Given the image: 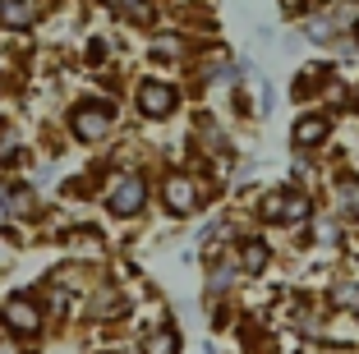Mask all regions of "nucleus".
I'll use <instances>...</instances> for the list:
<instances>
[{
	"label": "nucleus",
	"mask_w": 359,
	"mask_h": 354,
	"mask_svg": "<svg viewBox=\"0 0 359 354\" xmlns=\"http://www.w3.org/2000/svg\"><path fill=\"white\" fill-rule=\"evenodd\" d=\"M143 203H148V184L138 175H120L116 189H111V198H106V207L116 212V217H134V212H143Z\"/></svg>",
	"instance_id": "nucleus-1"
},
{
	"label": "nucleus",
	"mask_w": 359,
	"mask_h": 354,
	"mask_svg": "<svg viewBox=\"0 0 359 354\" xmlns=\"http://www.w3.org/2000/svg\"><path fill=\"white\" fill-rule=\"evenodd\" d=\"M0 318H5V327L10 332H42V308L32 299H23V294H14V299H5V308H0Z\"/></svg>",
	"instance_id": "nucleus-2"
},
{
	"label": "nucleus",
	"mask_w": 359,
	"mask_h": 354,
	"mask_svg": "<svg viewBox=\"0 0 359 354\" xmlns=\"http://www.w3.org/2000/svg\"><path fill=\"white\" fill-rule=\"evenodd\" d=\"M138 111L152 115V120L170 115V111H175V88H170V83H157V79L138 83Z\"/></svg>",
	"instance_id": "nucleus-3"
},
{
	"label": "nucleus",
	"mask_w": 359,
	"mask_h": 354,
	"mask_svg": "<svg viewBox=\"0 0 359 354\" xmlns=\"http://www.w3.org/2000/svg\"><path fill=\"white\" fill-rule=\"evenodd\" d=\"M69 125H74V134L83 138V143H97V138H106V129H111V106H79Z\"/></svg>",
	"instance_id": "nucleus-4"
},
{
	"label": "nucleus",
	"mask_w": 359,
	"mask_h": 354,
	"mask_svg": "<svg viewBox=\"0 0 359 354\" xmlns=\"http://www.w3.org/2000/svg\"><path fill=\"white\" fill-rule=\"evenodd\" d=\"M166 207L180 212V217H189V212L198 207V189H194V179H184V175L166 179Z\"/></svg>",
	"instance_id": "nucleus-5"
},
{
	"label": "nucleus",
	"mask_w": 359,
	"mask_h": 354,
	"mask_svg": "<svg viewBox=\"0 0 359 354\" xmlns=\"http://www.w3.org/2000/svg\"><path fill=\"white\" fill-rule=\"evenodd\" d=\"M318 138H327V115H309V120L295 125V143L299 147H313Z\"/></svg>",
	"instance_id": "nucleus-6"
},
{
	"label": "nucleus",
	"mask_w": 359,
	"mask_h": 354,
	"mask_svg": "<svg viewBox=\"0 0 359 354\" xmlns=\"http://www.w3.org/2000/svg\"><path fill=\"white\" fill-rule=\"evenodd\" d=\"M0 23L28 28V23H32V5H28V0H0Z\"/></svg>",
	"instance_id": "nucleus-7"
},
{
	"label": "nucleus",
	"mask_w": 359,
	"mask_h": 354,
	"mask_svg": "<svg viewBox=\"0 0 359 354\" xmlns=\"http://www.w3.org/2000/svg\"><path fill=\"white\" fill-rule=\"evenodd\" d=\"M240 267L244 271H263L267 267V244L263 240H249V244H244V253H240Z\"/></svg>",
	"instance_id": "nucleus-8"
},
{
	"label": "nucleus",
	"mask_w": 359,
	"mask_h": 354,
	"mask_svg": "<svg viewBox=\"0 0 359 354\" xmlns=\"http://www.w3.org/2000/svg\"><path fill=\"white\" fill-rule=\"evenodd\" d=\"M180 350V336L170 332V327H161V332L148 336V354H175Z\"/></svg>",
	"instance_id": "nucleus-9"
},
{
	"label": "nucleus",
	"mask_w": 359,
	"mask_h": 354,
	"mask_svg": "<svg viewBox=\"0 0 359 354\" xmlns=\"http://www.w3.org/2000/svg\"><path fill=\"white\" fill-rule=\"evenodd\" d=\"M337 198H341V212H346V217H359V179H341Z\"/></svg>",
	"instance_id": "nucleus-10"
},
{
	"label": "nucleus",
	"mask_w": 359,
	"mask_h": 354,
	"mask_svg": "<svg viewBox=\"0 0 359 354\" xmlns=\"http://www.w3.org/2000/svg\"><path fill=\"white\" fill-rule=\"evenodd\" d=\"M309 217V198L304 193H285V212H281V221L290 226V221H304Z\"/></svg>",
	"instance_id": "nucleus-11"
},
{
	"label": "nucleus",
	"mask_w": 359,
	"mask_h": 354,
	"mask_svg": "<svg viewBox=\"0 0 359 354\" xmlns=\"http://www.w3.org/2000/svg\"><path fill=\"white\" fill-rule=\"evenodd\" d=\"M93 313H97V318H106V313H120V294H116V290H102V294H97V304H93Z\"/></svg>",
	"instance_id": "nucleus-12"
},
{
	"label": "nucleus",
	"mask_w": 359,
	"mask_h": 354,
	"mask_svg": "<svg viewBox=\"0 0 359 354\" xmlns=\"http://www.w3.org/2000/svg\"><path fill=\"white\" fill-rule=\"evenodd\" d=\"M337 304H359V290H355V285H341V290H337Z\"/></svg>",
	"instance_id": "nucleus-13"
},
{
	"label": "nucleus",
	"mask_w": 359,
	"mask_h": 354,
	"mask_svg": "<svg viewBox=\"0 0 359 354\" xmlns=\"http://www.w3.org/2000/svg\"><path fill=\"white\" fill-rule=\"evenodd\" d=\"M0 354H23V350H19V345L10 341V336H0Z\"/></svg>",
	"instance_id": "nucleus-14"
},
{
	"label": "nucleus",
	"mask_w": 359,
	"mask_h": 354,
	"mask_svg": "<svg viewBox=\"0 0 359 354\" xmlns=\"http://www.w3.org/2000/svg\"><path fill=\"white\" fill-rule=\"evenodd\" d=\"M5 212H10V198H5V193H0V217H5Z\"/></svg>",
	"instance_id": "nucleus-15"
},
{
	"label": "nucleus",
	"mask_w": 359,
	"mask_h": 354,
	"mask_svg": "<svg viewBox=\"0 0 359 354\" xmlns=\"http://www.w3.org/2000/svg\"><path fill=\"white\" fill-rule=\"evenodd\" d=\"M116 354H129V350H116Z\"/></svg>",
	"instance_id": "nucleus-16"
}]
</instances>
